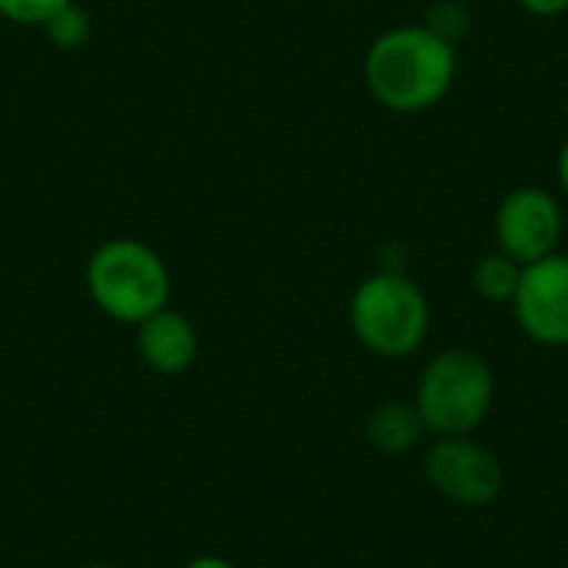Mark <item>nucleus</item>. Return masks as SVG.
Instances as JSON below:
<instances>
[{"instance_id": "f257e3e1", "label": "nucleus", "mask_w": 568, "mask_h": 568, "mask_svg": "<svg viewBox=\"0 0 568 568\" xmlns=\"http://www.w3.org/2000/svg\"><path fill=\"white\" fill-rule=\"evenodd\" d=\"M456 47L439 30L426 27H393L373 40L363 60V80L376 103L393 113H426L433 110L456 80Z\"/></svg>"}, {"instance_id": "f03ea898", "label": "nucleus", "mask_w": 568, "mask_h": 568, "mask_svg": "<svg viewBox=\"0 0 568 568\" xmlns=\"http://www.w3.org/2000/svg\"><path fill=\"white\" fill-rule=\"evenodd\" d=\"M87 290L100 313L136 326L170 306L173 283L163 256L150 243L116 236L93 250L87 263Z\"/></svg>"}, {"instance_id": "7ed1b4c3", "label": "nucleus", "mask_w": 568, "mask_h": 568, "mask_svg": "<svg viewBox=\"0 0 568 568\" xmlns=\"http://www.w3.org/2000/svg\"><path fill=\"white\" fill-rule=\"evenodd\" d=\"M349 323L369 353L403 359L416 353L429 333V303L409 276L383 270L356 286L349 300Z\"/></svg>"}, {"instance_id": "20e7f679", "label": "nucleus", "mask_w": 568, "mask_h": 568, "mask_svg": "<svg viewBox=\"0 0 568 568\" xmlns=\"http://www.w3.org/2000/svg\"><path fill=\"white\" fill-rule=\"evenodd\" d=\"M493 389V369L479 353L446 349L419 379L416 413L436 436H469L486 419Z\"/></svg>"}, {"instance_id": "39448f33", "label": "nucleus", "mask_w": 568, "mask_h": 568, "mask_svg": "<svg viewBox=\"0 0 568 568\" xmlns=\"http://www.w3.org/2000/svg\"><path fill=\"white\" fill-rule=\"evenodd\" d=\"M496 236L506 256L529 266L556 253L562 240V206L542 186L513 190L496 213Z\"/></svg>"}, {"instance_id": "423d86ee", "label": "nucleus", "mask_w": 568, "mask_h": 568, "mask_svg": "<svg viewBox=\"0 0 568 568\" xmlns=\"http://www.w3.org/2000/svg\"><path fill=\"white\" fill-rule=\"evenodd\" d=\"M426 476L439 496L459 506H489L503 489V469L489 449L466 436H443L426 453Z\"/></svg>"}, {"instance_id": "0eeeda50", "label": "nucleus", "mask_w": 568, "mask_h": 568, "mask_svg": "<svg viewBox=\"0 0 568 568\" xmlns=\"http://www.w3.org/2000/svg\"><path fill=\"white\" fill-rule=\"evenodd\" d=\"M513 306L529 339L542 346H568V256L549 253L523 266Z\"/></svg>"}, {"instance_id": "6e6552de", "label": "nucleus", "mask_w": 568, "mask_h": 568, "mask_svg": "<svg viewBox=\"0 0 568 568\" xmlns=\"http://www.w3.org/2000/svg\"><path fill=\"white\" fill-rule=\"evenodd\" d=\"M136 349L153 373L180 376L196 363L200 339H196L193 323L183 313L163 306L160 313L136 323Z\"/></svg>"}, {"instance_id": "1a4fd4ad", "label": "nucleus", "mask_w": 568, "mask_h": 568, "mask_svg": "<svg viewBox=\"0 0 568 568\" xmlns=\"http://www.w3.org/2000/svg\"><path fill=\"white\" fill-rule=\"evenodd\" d=\"M423 429L426 426H423L416 406H406V403H386L369 419V439L383 453H406V449H413Z\"/></svg>"}, {"instance_id": "9d476101", "label": "nucleus", "mask_w": 568, "mask_h": 568, "mask_svg": "<svg viewBox=\"0 0 568 568\" xmlns=\"http://www.w3.org/2000/svg\"><path fill=\"white\" fill-rule=\"evenodd\" d=\"M519 280H523V263H516L503 250L483 256L476 263V273H473L476 293L483 300H489V303H513L516 290H519Z\"/></svg>"}, {"instance_id": "9b49d317", "label": "nucleus", "mask_w": 568, "mask_h": 568, "mask_svg": "<svg viewBox=\"0 0 568 568\" xmlns=\"http://www.w3.org/2000/svg\"><path fill=\"white\" fill-rule=\"evenodd\" d=\"M73 0H0V17L20 27H47Z\"/></svg>"}, {"instance_id": "f8f14e48", "label": "nucleus", "mask_w": 568, "mask_h": 568, "mask_svg": "<svg viewBox=\"0 0 568 568\" xmlns=\"http://www.w3.org/2000/svg\"><path fill=\"white\" fill-rule=\"evenodd\" d=\"M43 33H47L57 47H63V50L80 47V43L90 37V17H87L77 3H70L67 10H60V13L43 27Z\"/></svg>"}, {"instance_id": "ddd939ff", "label": "nucleus", "mask_w": 568, "mask_h": 568, "mask_svg": "<svg viewBox=\"0 0 568 568\" xmlns=\"http://www.w3.org/2000/svg\"><path fill=\"white\" fill-rule=\"evenodd\" d=\"M519 7L536 17H559L568 10V0H519Z\"/></svg>"}, {"instance_id": "4468645a", "label": "nucleus", "mask_w": 568, "mask_h": 568, "mask_svg": "<svg viewBox=\"0 0 568 568\" xmlns=\"http://www.w3.org/2000/svg\"><path fill=\"white\" fill-rule=\"evenodd\" d=\"M183 568H236V566H233V562H226V559H220V556H200V559L186 562Z\"/></svg>"}, {"instance_id": "2eb2a0df", "label": "nucleus", "mask_w": 568, "mask_h": 568, "mask_svg": "<svg viewBox=\"0 0 568 568\" xmlns=\"http://www.w3.org/2000/svg\"><path fill=\"white\" fill-rule=\"evenodd\" d=\"M559 183H562V190L568 193V140L566 146H562V153H559Z\"/></svg>"}, {"instance_id": "dca6fc26", "label": "nucleus", "mask_w": 568, "mask_h": 568, "mask_svg": "<svg viewBox=\"0 0 568 568\" xmlns=\"http://www.w3.org/2000/svg\"><path fill=\"white\" fill-rule=\"evenodd\" d=\"M83 568H116V566H83Z\"/></svg>"}]
</instances>
